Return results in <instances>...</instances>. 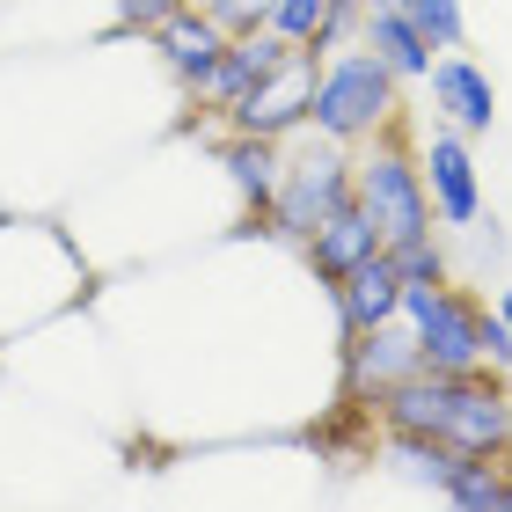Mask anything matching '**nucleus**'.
<instances>
[{"mask_svg": "<svg viewBox=\"0 0 512 512\" xmlns=\"http://www.w3.org/2000/svg\"><path fill=\"white\" fill-rule=\"evenodd\" d=\"M417 330V366L432 374H476V366H512V330L491 300H476L454 278H403V308H395Z\"/></svg>", "mask_w": 512, "mask_h": 512, "instance_id": "1", "label": "nucleus"}, {"mask_svg": "<svg viewBox=\"0 0 512 512\" xmlns=\"http://www.w3.org/2000/svg\"><path fill=\"white\" fill-rule=\"evenodd\" d=\"M395 81L388 66L366 52V44H344V52L322 59V81H315V110H308V125L322 139H344V147H366L374 132L388 125H403V103H395Z\"/></svg>", "mask_w": 512, "mask_h": 512, "instance_id": "2", "label": "nucleus"}, {"mask_svg": "<svg viewBox=\"0 0 512 512\" xmlns=\"http://www.w3.org/2000/svg\"><path fill=\"white\" fill-rule=\"evenodd\" d=\"M337 205H352V147H344V139H322L308 125V139H300L286 154V169H278V198L264 213V235L300 249Z\"/></svg>", "mask_w": 512, "mask_h": 512, "instance_id": "3", "label": "nucleus"}, {"mask_svg": "<svg viewBox=\"0 0 512 512\" xmlns=\"http://www.w3.org/2000/svg\"><path fill=\"white\" fill-rule=\"evenodd\" d=\"M352 198L374 213L381 242L432 235V191H425L417 154L403 147V125H388V132L366 139V147H352Z\"/></svg>", "mask_w": 512, "mask_h": 512, "instance_id": "4", "label": "nucleus"}, {"mask_svg": "<svg viewBox=\"0 0 512 512\" xmlns=\"http://www.w3.org/2000/svg\"><path fill=\"white\" fill-rule=\"evenodd\" d=\"M315 81H322V52H315V44H300V52H293L286 66H271V74L256 81L242 103H227V110H220V125H227V132H264V139H293V132H308V110H315Z\"/></svg>", "mask_w": 512, "mask_h": 512, "instance_id": "5", "label": "nucleus"}, {"mask_svg": "<svg viewBox=\"0 0 512 512\" xmlns=\"http://www.w3.org/2000/svg\"><path fill=\"white\" fill-rule=\"evenodd\" d=\"M439 439L461 447V454H512V395L498 381V366H476V374H454L447 381Z\"/></svg>", "mask_w": 512, "mask_h": 512, "instance_id": "6", "label": "nucleus"}, {"mask_svg": "<svg viewBox=\"0 0 512 512\" xmlns=\"http://www.w3.org/2000/svg\"><path fill=\"white\" fill-rule=\"evenodd\" d=\"M293 52H300V44H293V37H278L271 22H264V30H242V37H227V52H220V59H213V66H205V74L191 81V103H198V118H220L227 103H242L249 88L264 81L271 66H286Z\"/></svg>", "mask_w": 512, "mask_h": 512, "instance_id": "7", "label": "nucleus"}, {"mask_svg": "<svg viewBox=\"0 0 512 512\" xmlns=\"http://www.w3.org/2000/svg\"><path fill=\"white\" fill-rule=\"evenodd\" d=\"M417 169H425V191H432V220L439 227H476L483 220V176H476L469 132L439 125L425 147H417Z\"/></svg>", "mask_w": 512, "mask_h": 512, "instance_id": "8", "label": "nucleus"}, {"mask_svg": "<svg viewBox=\"0 0 512 512\" xmlns=\"http://www.w3.org/2000/svg\"><path fill=\"white\" fill-rule=\"evenodd\" d=\"M417 374V330L403 315L395 322H374V330H352L337 337V381H344V403H366L374 388Z\"/></svg>", "mask_w": 512, "mask_h": 512, "instance_id": "9", "label": "nucleus"}, {"mask_svg": "<svg viewBox=\"0 0 512 512\" xmlns=\"http://www.w3.org/2000/svg\"><path fill=\"white\" fill-rule=\"evenodd\" d=\"M425 88H432V110H439V125H454V132H469V139H483L498 125V88H491V74L469 59V52H447V59H432V74H425Z\"/></svg>", "mask_w": 512, "mask_h": 512, "instance_id": "10", "label": "nucleus"}, {"mask_svg": "<svg viewBox=\"0 0 512 512\" xmlns=\"http://www.w3.org/2000/svg\"><path fill=\"white\" fill-rule=\"evenodd\" d=\"M322 293H330V308H337V337H352V330H374V322H395V308H403V271H395L388 249H374L366 264H352Z\"/></svg>", "mask_w": 512, "mask_h": 512, "instance_id": "11", "label": "nucleus"}, {"mask_svg": "<svg viewBox=\"0 0 512 512\" xmlns=\"http://www.w3.org/2000/svg\"><path fill=\"white\" fill-rule=\"evenodd\" d=\"M147 44L161 52V66H169V74H176L183 88H191V81L205 74V66H213V59L227 52V22H220V15H205L198 0H176V8L154 22V37H147Z\"/></svg>", "mask_w": 512, "mask_h": 512, "instance_id": "12", "label": "nucleus"}, {"mask_svg": "<svg viewBox=\"0 0 512 512\" xmlns=\"http://www.w3.org/2000/svg\"><path fill=\"white\" fill-rule=\"evenodd\" d=\"M213 161H220V176H227V191H235V205L264 220V213H271V198H278V169H286V139L227 132Z\"/></svg>", "mask_w": 512, "mask_h": 512, "instance_id": "13", "label": "nucleus"}, {"mask_svg": "<svg viewBox=\"0 0 512 512\" xmlns=\"http://www.w3.org/2000/svg\"><path fill=\"white\" fill-rule=\"evenodd\" d=\"M359 44L374 52L395 81H425L432 74V37L395 8V0H359Z\"/></svg>", "mask_w": 512, "mask_h": 512, "instance_id": "14", "label": "nucleus"}, {"mask_svg": "<svg viewBox=\"0 0 512 512\" xmlns=\"http://www.w3.org/2000/svg\"><path fill=\"white\" fill-rule=\"evenodd\" d=\"M374 249H388V242H381V227H374V213H366L359 198H352V205H337V213L322 220L308 242H300V256H308V271L322 278V286H337V278L352 271V264H366Z\"/></svg>", "mask_w": 512, "mask_h": 512, "instance_id": "15", "label": "nucleus"}, {"mask_svg": "<svg viewBox=\"0 0 512 512\" xmlns=\"http://www.w3.org/2000/svg\"><path fill=\"white\" fill-rule=\"evenodd\" d=\"M381 461H388V476H403V483H417V491L447 498V483H454V469H461L469 454L447 447V439H403V432H381Z\"/></svg>", "mask_w": 512, "mask_h": 512, "instance_id": "16", "label": "nucleus"}, {"mask_svg": "<svg viewBox=\"0 0 512 512\" xmlns=\"http://www.w3.org/2000/svg\"><path fill=\"white\" fill-rule=\"evenodd\" d=\"M447 505L461 512H512V454H469L447 483Z\"/></svg>", "mask_w": 512, "mask_h": 512, "instance_id": "17", "label": "nucleus"}, {"mask_svg": "<svg viewBox=\"0 0 512 512\" xmlns=\"http://www.w3.org/2000/svg\"><path fill=\"white\" fill-rule=\"evenodd\" d=\"M395 8L432 37V52H461V44H469V15H461V0H395Z\"/></svg>", "mask_w": 512, "mask_h": 512, "instance_id": "18", "label": "nucleus"}, {"mask_svg": "<svg viewBox=\"0 0 512 512\" xmlns=\"http://www.w3.org/2000/svg\"><path fill=\"white\" fill-rule=\"evenodd\" d=\"M395 271L403 278H447V249H439V235H410V242H388Z\"/></svg>", "mask_w": 512, "mask_h": 512, "instance_id": "19", "label": "nucleus"}, {"mask_svg": "<svg viewBox=\"0 0 512 512\" xmlns=\"http://www.w3.org/2000/svg\"><path fill=\"white\" fill-rule=\"evenodd\" d=\"M322 15H330V0H271V30L293 37V44H308Z\"/></svg>", "mask_w": 512, "mask_h": 512, "instance_id": "20", "label": "nucleus"}, {"mask_svg": "<svg viewBox=\"0 0 512 512\" xmlns=\"http://www.w3.org/2000/svg\"><path fill=\"white\" fill-rule=\"evenodd\" d=\"M352 37H359V0H330V15L315 22V37H308V44H315L322 59H330V52H344Z\"/></svg>", "mask_w": 512, "mask_h": 512, "instance_id": "21", "label": "nucleus"}, {"mask_svg": "<svg viewBox=\"0 0 512 512\" xmlns=\"http://www.w3.org/2000/svg\"><path fill=\"white\" fill-rule=\"evenodd\" d=\"M205 15H220L227 22V37H242V30H264L271 22V0H198Z\"/></svg>", "mask_w": 512, "mask_h": 512, "instance_id": "22", "label": "nucleus"}, {"mask_svg": "<svg viewBox=\"0 0 512 512\" xmlns=\"http://www.w3.org/2000/svg\"><path fill=\"white\" fill-rule=\"evenodd\" d=\"M498 315H505V330H512V278L498 286Z\"/></svg>", "mask_w": 512, "mask_h": 512, "instance_id": "23", "label": "nucleus"}]
</instances>
